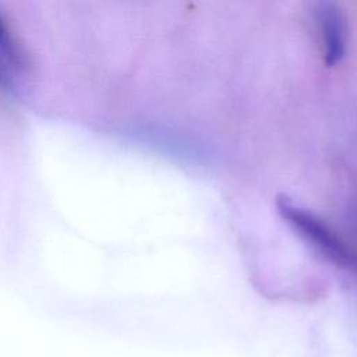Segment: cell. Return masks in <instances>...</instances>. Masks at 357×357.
<instances>
[{
    "mask_svg": "<svg viewBox=\"0 0 357 357\" xmlns=\"http://www.w3.org/2000/svg\"><path fill=\"white\" fill-rule=\"evenodd\" d=\"M278 209L280 216L312 251L339 269L357 276V250L343 240L335 229L287 197L278 199Z\"/></svg>",
    "mask_w": 357,
    "mask_h": 357,
    "instance_id": "1",
    "label": "cell"
},
{
    "mask_svg": "<svg viewBox=\"0 0 357 357\" xmlns=\"http://www.w3.org/2000/svg\"><path fill=\"white\" fill-rule=\"evenodd\" d=\"M314 22L321 38L322 54L328 67L342 61L347 45L346 15L336 0H315L312 6Z\"/></svg>",
    "mask_w": 357,
    "mask_h": 357,
    "instance_id": "2",
    "label": "cell"
},
{
    "mask_svg": "<svg viewBox=\"0 0 357 357\" xmlns=\"http://www.w3.org/2000/svg\"><path fill=\"white\" fill-rule=\"evenodd\" d=\"M0 53L3 54L4 59H7L10 63L17 64L18 63V52L15 45L13 43L4 24L3 20L0 18Z\"/></svg>",
    "mask_w": 357,
    "mask_h": 357,
    "instance_id": "3",
    "label": "cell"
},
{
    "mask_svg": "<svg viewBox=\"0 0 357 357\" xmlns=\"http://www.w3.org/2000/svg\"><path fill=\"white\" fill-rule=\"evenodd\" d=\"M6 82V77H4V73L3 70H0V85H3Z\"/></svg>",
    "mask_w": 357,
    "mask_h": 357,
    "instance_id": "4",
    "label": "cell"
}]
</instances>
